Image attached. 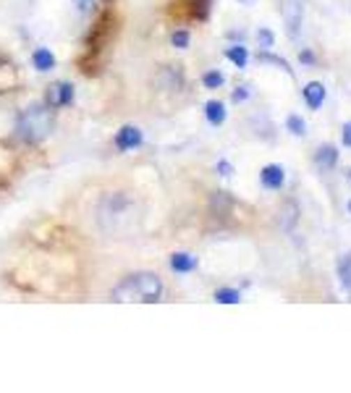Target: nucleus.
<instances>
[{"mask_svg": "<svg viewBox=\"0 0 351 393\" xmlns=\"http://www.w3.org/2000/svg\"><path fill=\"white\" fill-rule=\"evenodd\" d=\"M197 257L194 254H189V252H176L171 254V270L173 273H192V270H197Z\"/></svg>", "mask_w": 351, "mask_h": 393, "instance_id": "9", "label": "nucleus"}, {"mask_svg": "<svg viewBox=\"0 0 351 393\" xmlns=\"http://www.w3.org/2000/svg\"><path fill=\"white\" fill-rule=\"evenodd\" d=\"M260 184L265 186V189H283V184H286V171L281 168V165H275V163H270V165H265L263 171H260Z\"/></svg>", "mask_w": 351, "mask_h": 393, "instance_id": "6", "label": "nucleus"}, {"mask_svg": "<svg viewBox=\"0 0 351 393\" xmlns=\"http://www.w3.org/2000/svg\"><path fill=\"white\" fill-rule=\"evenodd\" d=\"M218 174L220 176H231V174H233V165H231L228 160H220V163H218Z\"/></svg>", "mask_w": 351, "mask_h": 393, "instance_id": "24", "label": "nucleus"}, {"mask_svg": "<svg viewBox=\"0 0 351 393\" xmlns=\"http://www.w3.org/2000/svg\"><path fill=\"white\" fill-rule=\"evenodd\" d=\"M302 95H304V102H307L309 108L318 110L320 105L325 102V95H328V92H325V84H322V82H309L307 87L302 89Z\"/></svg>", "mask_w": 351, "mask_h": 393, "instance_id": "8", "label": "nucleus"}, {"mask_svg": "<svg viewBox=\"0 0 351 393\" xmlns=\"http://www.w3.org/2000/svg\"><path fill=\"white\" fill-rule=\"evenodd\" d=\"M341 139H343L346 147H351V121L349 123H343V129H341Z\"/></svg>", "mask_w": 351, "mask_h": 393, "instance_id": "23", "label": "nucleus"}, {"mask_svg": "<svg viewBox=\"0 0 351 393\" xmlns=\"http://www.w3.org/2000/svg\"><path fill=\"white\" fill-rule=\"evenodd\" d=\"M299 205L294 202V199H286L283 205H281V210H278V226H281V231H294L299 223Z\"/></svg>", "mask_w": 351, "mask_h": 393, "instance_id": "5", "label": "nucleus"}, {"mask_svg": "<svg viewBox=\"0 0 351 393\" xmlns=\"http://www.w3.org/2000/svg\"><path fill=\"white\" fill-rule=\"evenodd\" d=\"M223 82H226V77L220 74V71H208L205 77H202V84L208 89H218V87H223Z\"/></svg>", "mask_w": 351, "mask_h": 393, "instance_id": "19", "label": "nucleus"}, {"mask_svg": "<svg viewBox=\"0 0 351 393\" xmlns=\"http://www.w3.org/2000/svg\"><path fill=\"white\" fill-rule=\"evenodd\" d=\"M257 40H260V45H263L265 50H270V47H273L275 45V37H273V32H270V29H260V32H257Z\"/></svg>", "mask_w": 351, "mask_h": 393, "instance_id": "21", "label": "nucleus"}, {"mask_svg": "<svg viewBox=\"0 0 351 393\" xmlns=\"http://www.w3.org/2000/svg\"><path fill=\"white\" fill-rule=\"evenodd\" d=\"M338 163V150L333 147V144H322L318 147V153H315V165H318L320 171H333Z\"/></svg>", "mask_w": 351, "mask_h": 393, "instance_id": "7", "label": "nucleus"}, {"mask_svg": "<svg viewBox=\"0 0 351 393\" xmlns=\"http://www.w3.org/2000/svg\"><path fill=\"white\" fill-rule=\"evenodd\" d=\"M116 147L121 150V153H129V150H136V147H142L144 137L142 131L136 129V126H121V129L116 131Z\"/></svg>", "mask_w": 351, "mask_h": 393, "instance_id": "4", "label": "nucleus"}, {"mask_svg": "<svg viewBox=\"0 0 351 393\" xmlns=\"http://www.w3.org/2000/svg\"><path fill=\"white\" fill-rule=\"evenodd\" d=\"M171 43H173V47H178V50H187L189 43H192V34H189L187 29H176V32L171 34Z\"/></svg>", "mask_w": 351, "mask_h": 393, "instance_id": "18", "label": "nucleus"}, {"mask_svg": "<svg viewBox=\"0 0 351 393\" xmlns=\"http://www.w3.org/2000/svg\"><path fill=\"white\" fill-rule=\"evenodd\" d=\"M74 102V84L71 82H55L45 92V105H50L53 110L66 108Z\"/></svg>", "mask_w": 351, "mask_h": 393, "instance_id": "3", "label": "nucleus"}, {"mask_svg": "<svg viewBox=\"0 0 351 393\" xmlns=\"http://www.w3.org/2000/svg\"><path fill=\"white\" fill-rule=\"evenodd\" d=\"M32 66L37 71H53L55 68V55L47 47H37L32 53Z\"/></svg>", "mask_w": 351, "mask_h": 393, "instance_id": "12", "label": "nucleus"}, {"mask_svg": "<svg viewBox=\"0 0 351 393\" xmlns=\"http://www.w3.org/2000/svg\"><path fill=\"white\" fill-rule=\"evenodd\" d=\"M338 281L343 288L351 291V252H346V254L338 257Z\"/></svg>", "mask_w": 351, "mask_h": 393, "instance_id": "14", "label": "nucleus"}, {"mask_svg": "<svg viewBox=\"0 0 351 393\" xmlns=\"http://www.w3.org/2000/svg\"><path fill=\"white\" fill-rule=\"evenodd\" d=\"M286 129L291 131L294 137H304V134H307V121L302 118V116H297V113H291V116L286 118Z\"/></svg>", "mask_w": 351, "mask_h": 393, "instance_id": "15", "label": "nucleus"}, {"mask_svg": "<svg viewBox=\"0 0 351 393\" xmlns=\"http://www.w3.org/2000/svg\"><path fill=\"white\" fill-rule=\"evenodd\" d=\"M226 58H228L236 68H247V63H249V50H247L244 45H231V47H226Z\"/></svg>", "mask_w": 351, "mask_h": 393, "instance_id": "13", "label": "nucleus"}, {"mask_svg": "<svg viewBox=\"0 0 351 393\" xmlns=\"http://www.w3.org/2000/svg\"><path fill=\"white\" fill-rule=\"evenodd\" d=\"M55 129V110L45 102H34L26 110L19 113L16 121V137L24 144H40L47 139Z\"/></svg>", "mask_w": 351, "mask_h": 393, "instance_id": "1", "label": "nucleus"}, {"mask_svg": "<svg viewBox=\"0 0 351 393\" xmlns=\"http://www.w3.org/2000/svg\"><path fill=\"white\" fill-rule=\"evenodd\" d=\"M92 6H95V0H77L79 11H92Z\"/></svg>", "mask_w": 351, "mask_h": 393, "instance_id": "25", "label": "nucleus"}, {"mask_svg": "<svg viewBox=\"0 0 351 393\" xmlns=\"http://www.w3.org/2000/svg\"><path fill=\"white\" fill-rule=\"evenodd\" d=\"M247 98H249V87H236L233 89V95H231L233 102H244Z\"/></svg>", "mask_w": 351, "mask_h": 393, "instance_id": "22", "label": "nucleus"}, {"mask_svg": "<svg viewBox=\"0 0 351 393\" xmlns=\"http://www.w3.org/2000/svg\"><path fill=\"white\" fill-rule=\"evenodd\" d=\"M215 302L218 305H239L242 302V294L236 288H218L215 291Z\"/></svg>", "mask_w": 351, "mask_h": 393, "instance_id": "16", "label": "nucleus"}, {"mask_svg": "<svg viewBox=\"0 0 351 393\" xmlns=\"http://www.w3.org/2000/svg\"><path fill=\"white\" fill-rule=\"evenodd\" d=\"M163 281L155 273H134L113 288V302H160Z\"/></svg>", "mask_w": 351, "mask_h": 393, "instance_id": "2", "label": "nucleus"}, {"mask_svg": "<svg viewBox=\"0 0 351 393\" xmlns=\"http://www.w3.org/2000/svg\"><path fill=\"white\" fill-rule=\"evenodd\" d=\"M283 16H286V26H288V37H297L299 26H302V6H299L297 0H294V3H288Z\"/></svg>", "mask_w": 351, "mask_h": 393, "instance_id": "10", "label": "nucleus"}, {"mask_svg": "<svg viewBox=\"0 0 351 393\" xmlns=\"http://www.w3.org/2000/svg\"><path fill=\"white\" fill-rule=\"evenodd\" d=\"M299 58H302V63H307V66L315 63V55L309 53V50H304V53H299Z\"/></svg>", "mask_w": 351, "mask_h": 393, "instance_id": "26", "label": "nucleus"}, {"mask_svg": "<svg viewBox=\"0 0 351 393\" xmlns=\"http://www.w3.org/2000/svg\"><path fill=\"white\" fill-rule=\"evenodd\" d=\"M257 61H260V63L281 66L286 74H291V66H288V61H286V58H281V55H273V53H267V50H265V53H257Z\"/></svg>", "mask_w": 351, "mask_h": 393, "instance_id": "17", "label": "nucleus"}, {"mask_svg": "<svg viewBox=\"0 0 351 393\" xmlns=\"http://www.w3.org/2000/svg\"><path fill=\"white\" fill-rule=\"evenodd\" d=\"M349 215H351V199H349Z\"/></svg>", "mask_w": 351, "mask_h": 393, "instance_id": "27", "label": "nucleus"}, {"mask_svg": "<svg viewBox=\"0 0 351 393\" xmlns=\"http://www.w3.org/2000/svg\"><path fill=\"white\" fill-rule=\"evenodd\" d=\"M210 13V0H194V8H192V16L199 19V22H205Z\"/></svg>", "mask_w": 351, "mask_h": 393, "instance_id": "20", "label": "nucleus"}, {"mask_svg": "<svg viewBox=\"0 0 351 393\" xmlns=\"http://www.w3.org/2000/svg\"><path fill=\"white\" fill-rule=\"evenodd\" d=\"M205 116H208L210 126H223L228 113H226V105L220 100H210L208 105H205Z\"/></svg>", "mask_w": 351, "mask_h": 393, "instance_id": "11", "label": "nucleus"}]
</instances>
